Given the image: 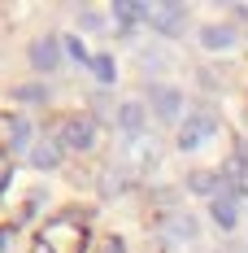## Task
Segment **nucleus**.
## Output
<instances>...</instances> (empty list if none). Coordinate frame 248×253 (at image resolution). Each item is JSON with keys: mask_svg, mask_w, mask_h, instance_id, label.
<instances>
[{"mask_svg": "<svg viewBox=\"0 0 248 253\" xmlns=\"http://www.w3.org/2000/svg\"><path fill=\"white\" fill-rule=\"evenodd\" d=\"M83 245H87L83 218L61 214V218H52L48 227L39 231V240L31 245V253H83Z\"/></svg>", "mask_w": 248, "mask_h": 253, "instance_id": "obj_1", "label": "nucleus"}, {"mask_svg": "<svg viewBox=\"0 0 248 253\" xmlns=\"http://www.w3.org/2000/svg\"><path fill=\"white\" fill-rule=\"evenodd\" d=\"M113 18H118V31L131 35L135 22H148V4H140V0H118V4H113Z\"/></svg>", "mask_w": 248, "mask_h": 253, "instance_id": "obj_7", "label": "nucleus"}, {"mask_svg": "<svg viewBox=\"0 0 248 253\" xmlns=\"http://www.w3.org/2000/svg\"><path fill=\"white\" fill-rule=\"evenodd\" d=\"M144 118H148V114H144V105H140V101H126L122 109H118V126L126 131V140L144 135Z\"/></svg>", "mask_w": 248, "mask_h": 253, "instance_id": "obj_11", "label": "nucleus"}, {"mask_svg": "<svg viewBox=\"0 0 248 253\" xmlns=\"http://www.w3.org/2000/svg\"><path fill=\"white\" fill-rule=\"evenodd\" d=\"M152 114H157L161 123H178V118H183V92L157 83V87H152Z\"/></svg>", "mask_w": 248, "mask_h": 253, "instance_id": "obj_5", "label": "nucleus"}, {"mask_svg": "<svg viewBox=\"0 0 248 253\" xmlns=\"http://www.w3.org/2000/svg\"><path fill=\"white\" fill-rule=\"evenodd\" d=\"M126 157L135 170H148V166H157V144L148 135H135V140H126Z\"/></svg>", "mask_w": 248, "mask_h": 253, "instance_id": "obj_9", "label": "nucleus"}, {"mask_svg": "<svg viewBox=\"0 0 248 253\" xmlns=\"http://www.w3.org/2000/svg\"><path fill=\"white\" fill-rule=\"evenodd\" d=\"M66 52H70V57H74V61H87V66H92V57H87V48H83V44H78L74 35H70V40H66Z\"/></svg>", "mask_w": 248, "mask_h": 253, "instance_id": "obj_19", "label": "nucleus"}, {"mask_svg": "<svg viewBox=\"0 0 248 253\" xmlns=\"http://www.w3.org/2000/svg\"><path fill=\"white\" fill-rule=\"evenodd\" d=\"M13 149H31V123L26 118L13 123Z\"/></svg>", "mask_w": 248, "mask_h": 253, "instance_id": "obj_17", "label": "nucleus"}, {"mask_svg": "<svg viewBox=\"0 0 248 253\" xmlns=\"http://www.w3.org/2000/svg\"><path fill=\"white\" fill-rule=\"evenodd\" d=\"M18 101H48V92H44V87H39V83H22V87H18Z\"/></svg>", "mask_w": 248, "mask_h": 253, "instance_id": "obj_18", "label": "nucleus"}, {"mask_svg": "<svg viewBox=\"0 0 248 253\" xmlns=\"http://www.w3.org/2000/svg\"><path fill=\"white\" fill-rule=\"evenodd\" d=\"M57 61H61V44H57V35H39V40L31 44V70L48 75V70H57Z\"/></svg>", "mask_w": 248, "mask_h": 253, "instance_id": "obj_6", "label": "nucleus"}, {"mask_svg": "<svg viewBox=\"0 0 248 253\" xmlns=\"http://www.w3.org/2000/svg\"><path fill=\"white\" fill-rule=\"evenodd\" d=\"M100 253H126V245H122V240H105V245H100Z\"/></svg>", "mask_w": 248, "mask_h": 253, "instance_id": "obj_20", "label": "nucleus"}, {"mask_svg": "<svg viewBox=\"0 0 248 253\" xmlns=\"http://www.w3.org/2000/svg\"><path fill=\"white\" fill-rule=\"evenodd\" d=\"M187 22V9L178 0H161V4H148V26L157 35H178Z\"/></svg>", "mask_w": 248, "mask_h": 253, "instance_id": "obj_3", "label": "nucleus"}, {"mask_svg": "<svg viewBox=\"0 0 248 253\" xmlns=\"http://www.w3.org/2000/svg\"><path fill=\"white\" fill-rule=\"evenodd\" d=\"M166 236H170V240H192V236H196V218H192V214H170V218H166Z\"/></svg>", "mask_w": 248, "mask_h": 253, "instance_id": "obj_14", "label": "nucleus"}, {"mask_svg": "<svg viewBox=\"0 0 248 253\" xmlns=\"http://www.w3.org/2000/svg\"><path fill=\"white\" fill-rule=\"evenodd\" d=\"M200 44H205L209 52H226V48H235V31L213 22V26H205V31H200Z\"/></svg>", "mask_w": 248, "mask_h": 253, "instance_id": "obj_12", "label": "nucleus"}, {"mask_svg": "<svg viewBox=\"0 0 248 253\" xmlns=\"http://www.w3.org/2000/svg\"><path fill=\"white\" fill-rule=\"evenodd\" d=\"M209 214H213V223H218V227H235V223H240V197H231V192H222V197H213V201H209Z\"/></svg>", "mask_w": 248, "mask_h": 253, "instance_id": "obj_8", "label": "nucleus"}, {"mask_svg": "<svg viewBox=\"0 0 248 253\" xmlns=\"http://www.w3.org/2000/svg\"><path fill=\"white\" fill-rule=\"evenodd\" d=\"M61 144L66 149H92L96 144V118H87V114H74V118H66L61 123Z\"/></svg>", "mask_w": 248, "mask_h": 253, "instance_id": "obj_4", "label": "nucleus"}, {"mask_svg": "<svg viewBox=\"0 0 248 253\" xmlns=\"http://www.w3.org/2000/svg\"><path fill=\"white\" fill-rule=\"evenodd\" d=\"M187 188H192V192H205V197H222L226 179H218V175H209V170H196V175L187 179Z\"/></svg>", "mask_w": 248, "mask_h": 253, "instance_id": "obj_13", "label": "nucleus"}, {"mask_svg": "<svg viewBox=\"0 0 248 253\" xmlns=\"http://www.w3.org/2000/svg\"><path fill=\"white\" fill-rule=\"evenodd\" d=\"M240 157H244V162H248V149H244V153H240Z\"/></svg>", "mask_w": 248, "mask_h": 253, "instance_id": "obj_23", "label": "nucleus"}, {"mask_svg": "<svg viewBox=\"0 0 248 253\" xmlns=\"http://www.w3.org/2000/svg\"><path fill=\"white\" fill-rule=\"evenodd\" d=\"M9 188V162H0V192Z\"/></svg>", "mask_w": 248, "mask_h": 253, "instance_id": "obj_21", "label": "nucleus"}, {"mask_svg": "<svg viewBox=\"0 0 248 253\" xmlns=\"http://www.w3.org/2000/svg\"><path fill=\"white\" fill-rule=\"evenodd\" d=\"M9 240H13V231H9V227H0V253L9 249Z\"/></svg>", "mask_w": 248, "mask_h": 253, "instance_id": "obj_22", "label": "nucleus"}, {"mask_svg": "<svg viewBox=\"0 0 248 253\" xmlns=\"http://www.w3.org/2000/svg\"><path fill=\"white\" fill-rule=\"evenodd\" d=\"M213 131H218V118H213L209 109L187 114V118H183V126H178V149H183V153H187V149H200Z\"/></svg>", "mask_w": 248, "mask_h": 253, "instance_id": "obj_2", "label": "nucleus"}, {"mask_svg": "<svg viewBox=\"0 0 248 253\" xmlns=\"http://www.w3.org/2000/svg\"><path fill=\"white\" fill-rule=\"evenodd\" d=\"M31 166H35V170H57V166H61V144H57V140L31 144Z\"/></svg>", "mask_w": 248, "mask_h": 253, "instance_id": "obj_10", "label": "nucleus"}, {"mask_svg": "<svg viewBox=\"0 0 248 253\" xmlns=\"http://www.w3.org/2000/svg\"><path fill=\"white\" fill-rule=\"evenodd\" d=\"M226 183H231L235 192H244V197H248V162H244V157H235V162L226 166Z\"/></svg>", "mask_w": 248, "mask_h": 253, "instance_id": "obj_15", "label": "nucleus"}, {"mask_svg": "<svg viewBox=\"0 0 248 253\" xmlns=\"http://www.w3.org/2000/svg\"><path fill=\"white\" fill-rule=\"evenodd\" d=\"M92 75H96L100 83H113V79H118V70H113V57H109V52L92 57Z\"/></svg>", "mask_w": 248, "mask_h": 253, "instance_id": "obj_16", "label": "nucleus"}]
</instances>
